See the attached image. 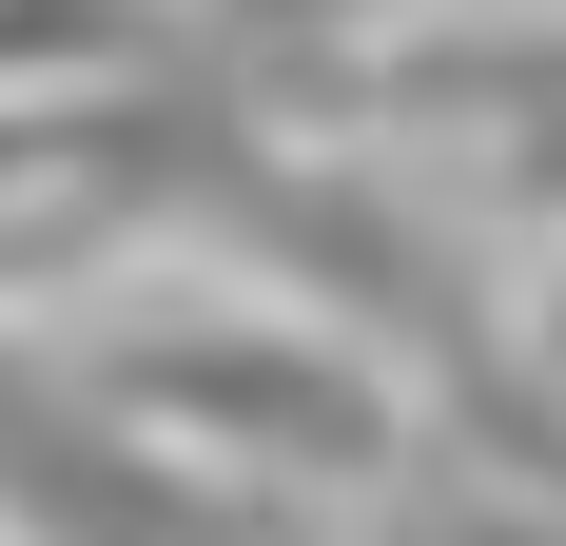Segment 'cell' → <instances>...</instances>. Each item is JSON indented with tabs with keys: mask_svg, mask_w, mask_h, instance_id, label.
<instances>
[{
	"mask_svg": "<svg viewBox=\"0 0 566 546\" xmlns=\"http://www.w3.org/2000/svg\"><path fill=\"white\" fill-rule=\"evenodd\" d=\"M117 390H137V410H216V430H293L313 469H371V430H391L333 351H254V332H176V351H137Z\"/></svg>",
	"mask_w": 566,
	"mask_h": 546,
	"instance_id": "obj_1",
	"label": "cell"
}]
</instances>
